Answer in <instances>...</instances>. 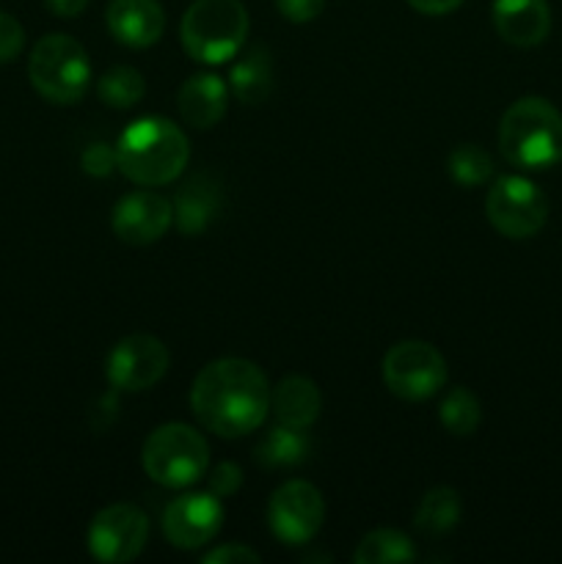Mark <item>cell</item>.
Listing matches in <instances>:
<instances>
[{"label": "cell", "instance_id": "2e32d148", "mask_svg": "<svg viewBox=\"0 0 562 564\" xmlns=\"http://www.w3.org/2000/svg\"><path fill=\"white\" fill-rule=\"evenodd\" d=\"M176 105H180L185 124L196 127V130H209L224 119L226 105H229V88L218 75L202 72L182 83Z\"/></svg>", "mask_w": 562, "mask_h": 564}, {"label": "cell", "instance_id": "9a60e30c", "mask_svg": "<svg viewBox=\"0 0 562 564\" xmlns=\"http://www.w3.org/2000/svg\"><path fill=\"white\" fill-rule=\"evenodd\" d=\"M494 28L512 47H534L551 31L545 0H494Z\"/></svg>", "mask_w": 562, "mask_h": 564}, {"label": "cell", "instance_id": "4fadbf2b", "mask_svg": "<svg viewBox=\"0 0 562 564\" xmlns=\"http://www.w3.org/2000/svg\"><path fill=\"white\" fill-rule=\"evenodd\" d=\"M174 204L152 191H132L114 207V235L127 246H152L169 231Z\"/></svg>", "mask_w": 562, "mask_h": 564}, {"label": "cell", "instance_id": "f546056e", "mask_svg": "<svg viewBox=\"0 0 562 564\" xmlns=\"http://www.w3.org/2000/svg\"><path fill=\"white\" fill-rule=\"evenodd\" d=\"M259 562H262V556H259L257 551L237 543H226L204 556V564H259Z\"/></svg>", "mask_w": 562, "mask_h": 564}, {"label": "cell", "instance_id": "6da1fadb", "mask_svg": "<svg viewBox=\"0 0 562 564\" xmlns=\"http://www.w3.org/2000/svg\"><path fill=\"white\" fill-rule=\"evenodd\" d=\"M191 408L202 427L220 438L248 435L270 411V383L246 358H218L196 375Z\"/></svg>", "mask_w": 562, "mask_h": 564}, {"label": "cell", "instance_id": "484cf974", "mask_svg": "<svg viewBox=\"0 0 562 564\" xmlns=\"http://www.w3.org/2000/svg\"><path fill=\"white\" fill-rule=\"evenodd\" d=\"M80 165L94 180H108L119 169V154L110 143H88L86 152L80 154Z\"/></svg>", "mask_w": 562, "mask_h": 564}, {"label": "cell", "instance_id": "4dcf8cb0", "mask_svg": "<svg viewBox=\"0 0 562 564\" xmlns=\"http://www.w3.org/2000/svg\"><path fill=\"white\" fill-rule=\"evenodd\" d=\"M463 0H408L411 9H417L419 14H428V17H441V14H450L461 6Z\"/></svg>", "mask_w": 562, "mask_h": 564}, {"label": "cell", "instance_id": "d4e9b609", "mask_svg": "<svg viewBox=\"0 0 562 564\" xmlns=\"http://www.w3.org/2000/svg\"><path fill=\"white\" fill-rule=\"evenodd\" d=\"M446 169H450V176L463 187L483 185L494 176V160L477 143H461L450 152V160H446Z\"/></svg>", "mask_w": 562, "mask_h": 564}, {"label": "cell", "instance_id": "8fae6325", "mask_svg": "<svg viewBox=\"0 0 562 564\" xmlns=\"http://www.w3.org/2000/svg\"><path fill=\"white\" fill-rule=\"evenodd\" d=\"M149 540V521L136 505H110L94 516L88 527V551L97 562H132Z\"/></svg>", "mask_w": 562, "mask_h": 564}, {"label": "cell", "instance_id": "ac0fdd59", "mask_svg": "<svg viewBox=\"0 0 562 564\" xmlns=\"http://www.w3.org/2000/svg\"><path fill=\"white\" fill-rule=\"evenodd\" d=\"M220 187L209 176L198 174L176 193L174 198V220L176 229L187 237H196L218 218L220 213Z\"/></svg>", "mask_w": 562, "mask_h": 564}, {"label": "cell", "instance_id": "30bf717a", "mask_svg": "<svg viewBox=\"0 0 562 564\" xmlns=\"http://www.w3.org/2000/svg\"><path fill=\"white\" fill-rule=\"evenodd\" d=\"M169 347L149 334H132L116 341L105 361V375L116 391L138 394V391L152 389L169 372Z\"/></svg>", "mask_w": 562, "mask_h": 564}, {"label": "cell", "instance_id": "603a6c76", "mask_svg": "<svg viewBox=\"0 0 562 564\" xmlns=\"http://www.w3.org/2000/svg\"><path fill=\"white\" fill-rule=\"evenodd\" d=\"M147 94V83L136 66H114L97 80V97L116 110L136 108Z\"/></svg>", "mask_w": 562, "mask_h": 564}, {"label": "cell", "instance_id": "7c38bea8", "mask_svg": "<svg viewBox=\"0 0 562 564\" xmlns=\"http://www.w3.org/2000/svg\"><path fill=\"white\" fill-rule=\"evenodd\" d=\"M224 523V507L215 494H185L163 512V534L174 549L193 551L207 545Z\"/></svg>", "mask_w": 562, "mask_h": 564}, {"label": "cell", "instance_id": "ffe728a7", "mask_svg": "<svg viewBox=\"0 0 562 564\" xmlns=\"http://www.w3.org/2000/svg\"><path fill=\"white\" fill-rule=\"evenodd\" d=\"M309 449L312 446H309L306 430L290 427V424H275L259 441L257 460L268 468H292L306 460Z\"/></svg>", "mask_w": 562, "mask_h": 564}, {"label": "cell", "instance_id": "9c48e42d", "mask_svg": "<svg viewBox=\"0 0 562 564\" xmlns=\"http://www.w3.org/2000/svg\"><path fill=\"white\" fill-rule=\"evenodd\" d=\"M325 521L323 494L306 479H290L281 485L268 505V523L275 540L287 545H303L317 538Z\"/></svg>", "mask_w": 562, "mask_h": 564}, {"label": "cell", "instance_id": "ba28073f", "mask_svg": "<svg viewBox=\"0 0 562 564\" xmlns=\"http://www.w3.org/2000/svg\"><path fill=\"white\" fill-rule=\"evenodd\" d=\"M383 383L400 400H430L446 383L444 356L428 341H397L383 356Z\"/></svg>", "mask_w": 562, "mask_h": 564}, {"label": "cell", "instance_id": "8992f818", "mask_svg": "<svg viewBox=\"0 0 562 564\" xmlns=\"http://www.w3.org/2000/svg\"><path fill=\"white\" fill-rule=\"evenodd\" d=\"M31 86L53 105H75L91 80L88 53L77 39L66 33H50L39 39L28 61Z\"/></svg>", "mask_w": 562, "mask_h": 564}, {"label": "cell", "instance_id": "5b68a950", "mask_svg": "<svg viewBox=\"0 0 562 564\" xmlns=\"http://www.w3.org/2000/svg\"><path fill=\"white\" fill-rule=\"evenodd\" d=\"M143 471L163 488H191L209 468V446L196 427L182 422L152 430L141 449Z\"/></svg>", "mask_w": 562, "mask_h": 564}, {"label": "cell", "instance_id": "5bb4252c", "mask_svg": "<svg viewBox=\"0 0 562 564\" xmlns=\"http://www.w3.org/2000/svg\"><path fill=\"white\" fill-rule=\"evenodd\" d=\"M105 22L116 42L143 50L163 36L165 11L158 0H110Z\"/></svg>", "mask_w": 562, "mask_h": 564}, {"label": "cell", "instance_id": "f1b7e54d", "mask_svg": "<svg viewBox=\"0 0 562 564\" xmlns=\"http://www.w3.org/2000/svg\"><path fill=\"white\" fill-rule=\"evenodd\" d=\"M275 9L281 11V17L301 25V22H312L323 14L325 0H275Z\"/></svg>", "mask_w": 562, "mask_h": 564}, {"label": "cell", "instance_id": "3957f363", "mask_svg": "<svg viewBox=\"0 0 562 564\" xmlns=\"http://www.w3.org/2000/svg\"><path fill=\"white\" fill-rule=\"evenodd\" d=\"M499 149L516 169H551L562 160V113L543 97L518 99L499 121Z\"/></svg>", "mask_w": 562, "mask_h": 564}, {"label": "cell", "instance_id": "277c9868", "mask_svg": "<svg viewBox=\"0 0 562 564\" xmlns=\"http://www.w3.org/2000/svg\"><path fill=\"white\" fill-rule=\"evenodd\" d=\"M182 47L202 64H226L248 36V11L240 0H196L180 25Z\"/></svg>", "mask_w": 562, "mask_h": 564}, {"label": "cell", "instance_id": "1f68e13d", "mask_svg": "<svg viewBox=\"0 0 562 564\" xmlns=\"http://www.w3.org/2000/svg\"><path fill=\"white\" fill-rule=\"evenodd\" d=\"M47 9L58 17H77L88 6V0H44Z\"/></svg>", "mask_w": 562, "mask_h": 564}, {"label": "cell", "instance_id": "7a4b0ae2", "mask_svg": "<svg viewBox=\"0 0 562 564\" xmlns=\"http://www.w3.org/2000/svg\"><path fill=\"white\" fill-rule=\"evenodd\" d=\"M119 171L136 185L160 187L185 171L191 147L176 124L160 116L136 119L116 143Z\"/></svg>", "mask_w": 562, "mask_h": 564}, {"label": "cell", "instance_id": "cb8c5ba5", "mask_svg": "<svg viewBox=\"0 0 562 564\" xmlns=\"http://www.w3.org/2000/svg\"><path fill=\"white\" fill-rule=\"evenodd\" d=\"M439 419L452 435H472L483 422V408L466 386H457L441 400Z\"/></svg>", "mask_w": 562, "mask_h": 564}, {"label": "cell", "instance_id": "83f0119b", "mask_svg": "<svg viewBox=\"0 0 562 564\" xmlns=\"http://www.w3.org/2000/svg\"><path fill=\"white\" fill-rule=\"evenodd\" d=\"M242 485V471L235 463H218V466L209 471V494H215L218 499H226V496L237 494Z\"/></svg>", "mask_w": 562, "mask_h": 564}, {"label": "cell", "instance_id": "4316f807", "mask_svg": "<svg viewBox=\"0 0 562 564\" xmlns=\"http://www.w3.org/2000/svg\"><path fill=\"white\" fill-rule=\"evenodd\" d=\"M25 47V31H22L20 20L6 11H0V64H9Z\"/></svg>", "mask_w": 562, "mask_h": 564}, {"label": "cell", "instance_id": "e0dca14e", "mask_svg": "<svg viewBox=\"0 0 562 564\" xmlns=\"http://www.w3.org/2000/svg\"><path fill=\"white\" fill-rule=\"evenodd\" d=\"M320 408H323V394L314 380L303 375H290L275 389H270V411L275 413L279 424L309 430L317 422Z\"/></svg>", "mask_w": 562, "mask_h": 564}, {"label": "cell", "instance_id": "7402d4cb", "mask_svg": "<svg viewBox=\"0 0 562 564\" xmlns=\"http://www.w3.org/2000/svg\"><path fill=\"white\" fill-rule=\"evenodd\" d=\"M417 556L413 543L408 534L397 532V529H375V532L364 534L358 543L353 562L356 564H397L411 562Z\"/></svg>", "mask_w": 562, "mask_h": 564}, {"label": "cell", "instance_id": "d6986e66", "mask_svg": "<svg viewBox=\"0 0 562 564\" xmlns=\"http://www.w3.org/2000/svg\"><path fill=\"white\" fill-rule=\"evenodd\" d=\"M229 86L240 102L259 105L273 91V58L264 44H253L229 72Z\"/></svg>", "mask_w": 562, "mask_h": 564}, {"label": "cell", "instance_id": "52a82bcc", "mask_svg": "<svg viewBox=\"0 0 562 564\" xmlns=\"http://www.w3.org/2000/svg\"><path fill=\"white\" fill-rule=\"evenodd\" d=\"M490 226L510 240L534 237L549 220V198L527 176H501L485 198Z\"/></svg>", "mask_w": 562, "mask_h": 564}, {"label": "cell", "instance_id": "44dd1931", "mask_svg": "<svg viewBox=\"0 0 562 564\" xmlns=\"http://www.w3.org/2000/svg\"><path fill=\"white\" fill-rule=\"evenodd\" d=\"M461 494L452 488H433L424 494L422 501H419L413 523H417V529L424 538H441V534L452 532V529L461 523Z\"/></svg>", "mask_w": 562, "mask_h": 564}]
</instances>
